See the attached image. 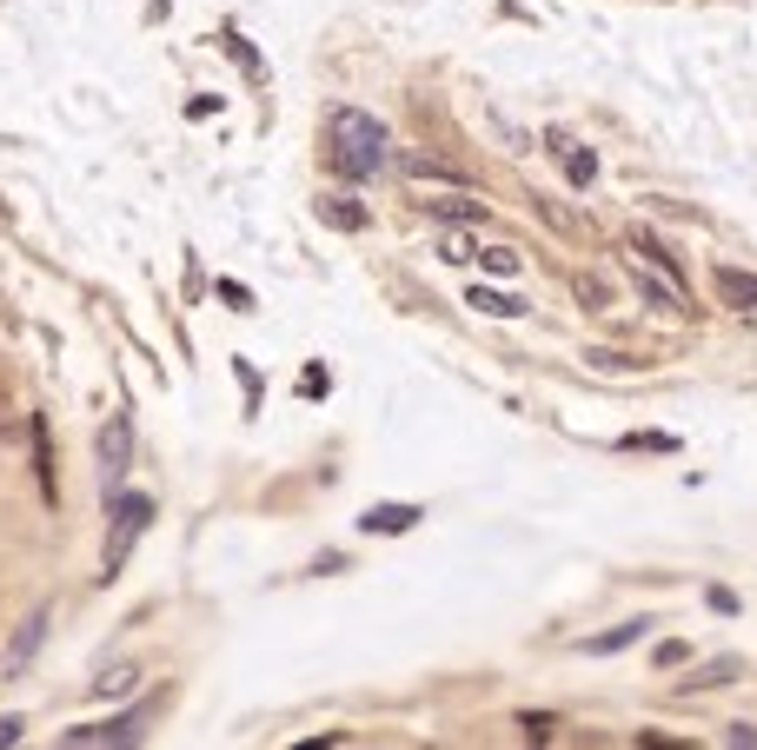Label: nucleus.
Masks as SVG:
<instances>
[{"mask_svg": "<svg viewBox=\"0 0 757 750\" xmlns=\"http://www.w3.org/2000/svg\"><path fill=\"white\" fill-rule=\"evenodd\" d=\"M392 140H386V126L372 120V113H359V106H333L326 113V160H333V173H346V179H372V173H386V153Z\"/></svg>", "mask_w": 757, "mask_h": 750, "instance_id": "nucleus-1", "label": "nucleus"}, {"mask_svg": "<svg viewBox=\"0 0 757 750\" xmlns=\"http://www.w3.org/2000/svg\"><path fill=\"white\" fill-rule=\"evenodd\" d=\"M146 518H153V499H140V492H120L113 499V538H106V578L126 565V552L140 545V532H146Z\"/></svg>", "mask_w": 757, "mask_h": 750, "instance_id": "nucleus-2", "label": "nucleus"}, {"mask_svg": "<svg viewBox=\"0 0 757 750\" xmlns=\"http://www.w3.org/2000/svg\"><path fill=\"white\" fill-rule=\"evenodd\" d=\"M632 279H638V299H652L658 312H685V279H672L665 266H652L638 246H632Z\"/></svg>", "mask_w": 757, "mask_h": 750, "instance_id": "nucleus-3", "label": "nucleus"}, {"mask_svg": "<svg viewBox=\"0 0 757 750\" xmlns=\"http://www.w3.org/2000/svg\"><path fill=\"white\" fill-rule=\"evenodd\" d=\"M126 459H133V425L113 412V419H106V432H100V479H106V492H120Z\"/></svg>", "mask_w": 757, "mask_h": 750, "instance_id": "nucleus-4", "label": "nucleus"}, {"mask_svg": "<svg viewBox=\"0 0 757 750\" xmlns=\"http://www.w3.org/2000/svg\"><path fill=\"white\" fill-rule=\"evenodd\" d=\"M319 219H326L333 233H359V226H366V206H359L346 186H333V193H319Z\"/></svg>", "mask_w": 757, "mask_h": 750, "instance_id": "nucleus-5", "label": "nucleus"}, {"mask_svg": "<svg viewBox=\"0 0 757 750\" xmlns=\"http://www.w3.org/2000/svg\"><path fill=\"white\" fill-rule=\"evenodd\" d=\"M419 206H426L432 219H446V226H466V219H485V206H479L472 193H459V186H452V193H439V199H419Z\"/></svg>", "mask_w": 757, "mask_h": 750, "instance_id": "nucleus-6", "label": "nucleus"}, {"mask_svg": "<svg viewBox=\"0 0 757 750\" xmlns=\"http://www.w3.org/2000/svg\"><path fill=\"white\" fill-rule=\"evenodd\" d=\"M419 518H426L419 505H366V518H359V525H366V532H386V538H399V532H412Z\"/></svg>", "mask_w": 757, "mask_h": 750, "instance_id": "nucleus-7", "label": "nucleus"}, {"mask_svg": "<svg viewBox=\"0 0 757 750\" xmlns=\"http://www.w3.org/2000/svg\"><path fill=\"white\" fill-rule=\"evenodd\" d=\"M133 738H140V718H106V725L67 731V744H133Z\"/></svg>", "mask_w": 757, "mask_h": 750, "instance_id": "nucleus-8", "label": "nucleus"}, {"mask_svg": "<svg viewBox=\"0 0 757 750\" xmlns=\"http://www.w3.org/2000/svg\"><path fill=\"white\" fill-rule=\"evenodd\" d=\"M718 299H725V306H738V312H757V273L718 266Z\"/></svg>", "mask_w": 757, "mask_h": 750, "instance_id": "nucleus-9", "label": "nucleus"}, {"mask_svg": "<svg viewBox=\"0 0 757 750\" xmlns=\"http://www.w3.org/2000/svg\"><path fill=\"white\" fill-rule=\"evenodd\" d=\"M552 153L565 160L572 186H592V179H599V153H592V146H579V140H552Z\"/></svg>", "mask_w": 757, "mask_h": 750, "instance_id": "nucleus-10", "label": "nucleus"}, {"mask_svg": "<svg viewBox=\"0 0 757 750\" xmlns=\"http://www.w3.org/2000/svg\"><path fill=\"white\" fill-rule=\"evenodd\" d=\"M645 625H652V618H632V625H612V631H599V638H585V651H592V658H605V651H625V645H638V638H645Z\"/></svg>", "mask_w": 757, "mask_h": 750, "instance_id": "nucleus-11", "label": "nucleus"}, {"mask_svg": "<svg viewBox=\"0 0 757 750\" xmlns=\"http://www.w3.org/2000/svg\"><path fill=\"white\" fill-rule=\"evenodd\" d=\"M399 166H406L412 179H439V186H459V173H452L446 160H432V153H399Z\"/></svg>", "mask_w": 757, "mask_h": 750, "instance_id": "nucleus-12", "label": "nucleus"}, {"mask_svg": "<svg viewBox=\"0 0 757 750\" xmlns=\"http://www.w3.org/2000/svg\"><path fill=\"white\" fill-rule=\"evenodd\" d=\"M472 259H479L492 279H519V273H525V259H519L512 246H485V253H472Z\"/></svg>", "mask_w": 757, "mask_h": 750, "instance_id": "nucleus-13", "label": "nucleus"}, {"mask_svg": "<svg viewBox=\"0 0 757 750\" xmlns=\"http://www.w3.org/2000/svg\"><path fill=\"white\" fill-rule=\"evenodd\" d=\"M466 306H479V312H492V319H519V312H525L519 299H505V292H492V286H472Z\"/></svg>", "mask_w": 757, "mask_h": 750, "instance_id": "nucleus-14", "label": "nucleus"}, {"mask_svg": "<svg viewBox=\"0 0 757 750\" xmlns=\"http://www.w3.org/2000/svg\"><path fill=\"white\" fill-rule=\"evenodd\" d=\"M745 671V658H718V665H705V671H692V691H718V685H732Z\"/></svg>", "mask_w": 757, "mask_h": 750, "instance_id": "nucleus-15", "label": "nucleus"}, {"mask_svg": "<svg viewBox=\"0 0 757 750\" xmlns=\"http://www.w3.org/2000/svg\"><path fill=\"white\" fill-rule=\"evenodd\" d=\"M40 631H47V612H33V618L20 625V645H13V665H7V671H20V665L33 658V645H40Z\"/></svg>", "mask_w": 757, "mask_h": 750, "instance_id": "nucleus-16", "label": "nucleus"}, {"mask_svg": "<svg viewBox=\"0 0 757 750\" xmlns=\"http://www.w3.org/2000/svg\"><path fill=\"white\" fill-rule=\"evenodd\" d=\"M133 678H140V671H126V665H120V671H106L93 691H100V698H120V691H133Z\"/></svg>", "mask_w": 757, "mask_h": 750, "instance_id": "nucleus-17", "label": "nucleus"}, {"mask_svg": "<svg viewBox=\"0 0 757 750\" xmlns=\"http://www.w3.org/2000/svg\"><path fill=\"white\" fill-rule=\"evenodd\" d=\"M226 53H233V60H239V66H246V73H266V66H259V53H253V47H246V40H239V33H226Z\"/></svg>", "mask_w": 757, "mask_h": 750, "instance_id": "nucleus-18", "label": "nucleus"}, {"mask_svg": "<svg viewBox=\"0 0 757 750\" xmlns=\"http://www.w3.org/2000/svg\"><path fill=\"white\" fill-rule=\"evenodd\" d=\"M439 259H452V266H466V259H472V246H466V233H446V239H439Z\"/></svg>", "mask_w": 757, "mask_h": 750, "instance_id": "nucleus-19", "label": "nucleus"}, {"mask_svg": "<svg viewBox=\"0 0 757 750\" xmlns=\"http://www.w3.org/2000/svg\"><path fill=\"white\" fill-rule=\"evenodd\" d=\"M685 658H692V651H685V645H678V638H665V645H658V665H665V671H678V665H685Z\"/></svg>", "mask_w": 757, "mask_h": 750, "instance_id": "nucleus-20", "label": "nucleus"}]
</instances>
